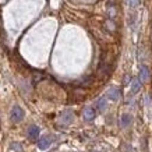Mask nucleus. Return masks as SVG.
Wrapping results in <instances>:
<instances>
[{
	"mask_svg": "<svg viewBox=\"0 0 152 152\" xmlns=\"http://www.w3.org/2000/svg\"><path fill=\"white\" fill-rule=\"evenodd\" d=\"M106 25L109 27V31H112V32L115 31V25H113V23H112V21H107V23H106Z\"/></svg>",
	"mask_w": 152,
	"mask_h": 152,
	"instance_id": "13",
	"label": "nucleus"
},
{
	"mask_svg": "<svg viewBox=\"0 0 152 152\" xmlns=\"http://www.w3.org/2000/svg\"><path fill=\"white\" fill-rule=\"evenodd\" d=\"M52 142H53L52 135H42L41 138L38 140V147H39V149H46V148L50 147Z\"/></svg>",
	"mask_w": 152,
	"mask_h": 152,
	"instance_id": "3",
	"label": "nucleus"
},
{
	"mask_svg": "<svg viewBox=\"0 0 152 152\" xmlns=\"http://www.w3.org/2000/svg\"><path fill=\"white\" fill-rule=\"evenodd\" d=\"M74 120V113L71 110H66L60 115V119H59V123L61 126H67L70 124L71 121Z\"/></svg>",
	"mask_w": 152,
	"mask_h": 152,
	"instance_id": "2",
	"label": "nucleus"
},
{
	"mask_svg": "<svg viewBox=\"0 0 152 152\" xmlns=\"http://www.w3.org/2000/svg\"><path fill=\"white\" fill-rule=\"evenodd\" d=\"M23 119H24V110L20 106L15 105L13 109H11V120H13L14 123H20Z\"/></svg>",
	"mask_w": 152,
	"mask_h": 152,
	"instance_id": "1",
	"label": "nucleus"
},
{
	"mask_svg": "<svg viewBox=\"0 0 152 152\" xmlns=\"http://www.w3.org/2000/svg\"><path fill=\"white\" fill-rule=\"evenodd\" d=\"M141 84H142V81L140 78H134L133 83H131V92L133 94H137L140 91V88H141Z\"/></svg>",
	"mask_w": 152,
	"mask_h": 152,
	"instance_id": "8",
	"label": "nucleus"
},
{
	"mask_svg": "<svg viewBox=\"0 0 152 152\" xmlns=\"http://www.w3.org/2000/svg\"><path fill=\"white\" fill-rule=\"evenodd\" d=\"M95 109L94 107H91V106H88V107H85L83 112V116H84V120L85 121H92L94 119H95Z\"/></svg>",
	"mask_w": 152,
	"mask_h": 152,
	"instance_id": "4",
	"label": "nucleus"
},
{
	"mask_svg": "<svg viewBox=\"0 0 152 152\" xmlns=\"http://www.w3.org/2000/svg\"><path fill=\"white\" fill-rule=\"evenodd\" d=\"M10 148H11L13 151H15V152H23V151H24L23 145H21L20 142H13L11 145H10Z\"/></svg>",
	"mask_w": 152,
	"mask_h": 152,
	"instance_id": "10",
	"label": "nucleus"
},
{
	"mask_svg": "<svg viewBox=\"0 0 152 152\" xmlns=\"http://www.w3.org/2000/svg\"><path fill=\"white\" fill-rule=\"evenodd\" d=\"M140 1H141V0H127V4H129V7H131V9H135V7L140 6Z\"/></svg>",
	"mask_w": 152,
	"mask_h": 152,
	"instance_id": "12",
	"label": "nucleus"
},
{
	"mask_svg": "<svg viewBox=\"0 0 152 152\" xmlns=\"http://www.w3.org/2000/svg\"><path fill=\"white\" fill-rule=\"evenodd\" d=\"M106 102H107V98H106V95H105V96H102L101 99H98V102H96V109H98V110H99V112H103V110H105Z\"/></svg>",
	"mask_w": 152,
	"mask_h": 152,
	"instance_id": "9",
	"label": "nucleus"
},
{
	"mask_svg": "<svg viewBox=\"0 0 152 152\" xmlns=\"http://www.w3.org/2000/svg\"><path fill=\"white\" fill-rule=\"evenodd\" d=\"M106 98H107V101H119L120 98V91L117 88H110L107 92H106Z\"/></svg>",
	"mask_w": 152,
	"mask_h": 152,
	"instance_id": "5",
	"label": "nucleus"
},
{
	"mask_svg": "<svg viewBox=\"0 0 152 152\" xmlns=\"http://www.w3.org/2000/svg\"><path fill=\"white\" fill-rule=\"evenodd\" d=\"M149 78V70H148L147 66H141L140 69V80L141 81H148Z\"/></svg>",
	"mask_w": 152,
	"mask_h": 152,
	"instance_id": "7",
	"label": "nucleus"
},
{
	"mask_svg": "<svg viewBox=\"0 0 152 152\" xmlns=\"http://www.w3.org/2000/svg\"><path fill=\"white\" fill-rule=\"evenodd\" d=\"M38 137H39V127L38 126H31L28 129V138L35 141V140H38Z\"/></svg>",
	"mask_w": 152,
	"mask_h": 152,
	"instance_id": "6",
	"label": "nucleus"
},
{
	"mask_svg": "<svg viewBox=\"0 0 152 152\" xmlns=\"http://www.w3.org/2000/svg\"><path fill=\"white\" fill-rule=\"evenodd\" d=\"M130 121H131V116L124 115L123 117H121V124H123V127H126L127 124H130Z\"/></svg>",
	"mask_w": 152,
	"mask_h": 152,
	"instance_id": "11",
	"label": "nucleus"
}]
</instances>
